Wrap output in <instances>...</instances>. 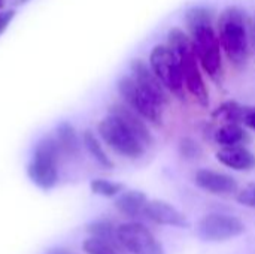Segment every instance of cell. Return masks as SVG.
I'll use <instances>...</instances> for the list:
<instances>
[{
    "mask_svg": "<svg viewBox=\"0 0 255 254\" xmlns=\"http://www.w3.org/2000/svg\"><path fill=\"white\" fill-rule=\"evenodd\" d=\"M148 63L158 79L163 82V85L167 88V91L182 100L185 97L184 76L179 60L170 49V46L167 43L155 45L151 49Z\"/></svg>",
    "mask_w": 255,
    "mask_h": 254,
    "instance_id": "8992f818",
    "label": "cell"
},
{
    "mask_svg": "<svg viewBox=\"0 0 255 254\" xmlns=\"http://www.w3.org/2000/svg\"><path fill=\"white\" fill-rule=\"evenodd\" d=\"M214 139L221 148L233 145H247L250 142L247 130L239 123H224L221 127L215 130Z\"/></svg>",
    "mask_w": 255,
    "mask_h": 254,
    "instance_id": "e0dca14e",
    "label": "cell"
},
{
    "mask_svg": "<svg viewBox=\"0 0 255 254\" xmlns=\"http://www.w3.org/2000/svg\"><path fill=\"white\" fill-rule=\"evenodd\" d=\"M85 231L90 237L97 238V240L112 246L118 252L124 250L121 243H120V238H118V228H115L112 222H109L106 219H99V220L88 223Z\"/></svg>",
    "mask_w": 255,
    "mask_h": 254,
    "instance_id": "ac0fdd59",
    "label": "cell"
},
{
    "mask_svg": "<svg viewBox=\"0 0 255 254\" xmlns=\"http://www.w3.org/2000/svg\"><path fill=\"white\" fill-rule=\"evenodd\" d=\"M90 189L94 195L102 198H117L121 192H124V184L105 180V178H94L90 183Z\"/></svg>",
    "mask_w": 255,
    "mask_h": 254,
    "instance_id": "ffe728a7",
    "label": "cell"
},
{
    "mask_svg": "<svg viewBox=\"0 0 255 254\" xmlns=\"http://www.w3.org/2000/svg\"><path fill=\"white\" fill-rule=\"evenodd\" d=\"M217 33L224 57L235 69L247 66L251 52L250 24L241 6H226L217 21Z\"/></svg>",
    "mask_w": 255,
    "mask_h": 254,
    "instance_id": "7a4b0ae2",
    "label": "cell"
},
{
    "mask_svg": "<svg viewBox=\"0 0 255 254\" xmlns=\"http://www.w3.org/2000/svg\"><path fill=\"white\" fill-rule=\"evenodd\" d=\"M3 7V0H0V9Z\"/></svg>",
    "mask_w": 255,
    "mask_h": 254,
    "instance_id": "83f0119b",
    "label": "cell"
},
{
    "mask_svg": "<svg viewBox=\"0 0 255 254\" xmlns=\"http://www.w3.org/2000/svg\"><path fill=\"white\" fill-rule=\"evenodd\" d=\"M27 0H19V3H25Z\"/></svg>",
    "mask_w": 255,
    "mask_h": 254,
    "instance_id": "f1b7e54d",
    "label": "cell"
},
{
    "mask_svg": "<svg viewBox=\"0 0 255 254\" xmlns=\"http://www.w3.org/2000/svg\"><path fill=\"white\" fill-rule=\"evenodd\" d=\"M55 139L60 145V150L64 156L75 159L81 153V138L75 126L69 121H61L55 126Z\"/></svg>",
    "mask_w": 255,
    "mask_h": 254,
    "instance_id": "2e32d148",
    "label": "cell"
},
{
    "mask_svg": "<svg viewBox=\"0 0 255 254\" xmlns=\"http://www.w3.org/2000/svg\"><path fill=\"white\" fill-rule=\"evenodd\" d=\"M143 217L149 222L160 225V226H170V228H188V219L172 204L160 199L148 201L143 210Z\"/></svg>",
    "mask_w": 255,
    "mask_h": 254,
    "instance_id": "4fadbf2b",
    "label": "cell"
},
{
    "mask_svg": "<svg viewBox=\"0 0 255 254\" xmlns=\"http://www.w3.org/2000/svg\"><path fill=\"white\" fill-rule=\"evenodd\" d=\"M241 111H242V103H238L235 100L224 102L214 111V117L217 120H221L224 123H239L241 120ZM241 124V123H239Z\"/></svg>",
    "mask_w": 255,
    "mask_h": 254,
    "instance_id": "44dd1931",
    "label": "cell"
},
{
    "mask_svg": "<svg viewBox=\"0 0 255 254\" xmlns=\"http://www.w3.org/2000/svg\"><path fill=\"white\" fill-rule=\"evenodd\" d=\"M217 160L239 172H250L255 169V153H253L247 145H233V147H223L215 154Z\"/></svg>",
    "mask_w": 255,
    "mask_h": 254,
    "instance_id": "5bb4252c",
    "label": "cell"
},
{
    "mask_svg": "<svg viewBox=\"0 0 255 254\" xmlns=\"http://www.w3.org/2000/svg\"><path fill=\"white\" fill-rule=\"evenodd\" d=\"M254 42H255V37H254Z\"/></svg>",
    "mask_w": 255,
    "mask_h": 254,
    "instance_id": "f546056e",
    "label": "cell"
},
{
    "mask_svg": "<svg viewBox=\"0 0 255 254\" xmlns=\"http://www.w3.org/2000/svg\"><path fill=\"white\" fill-rule=\"evenodd\" d=\"M148 202V196L140 190H124L121 192L114 205L115 208L128 219L143 217V210Z\"/></svg>",
    "mask_w": 255,
    "mask_h": 254,
    "instance_id": "9a60e30c",
    "label": "cell"
},
{
    "mask_svg": "<svg viewBox=\"0 0 255 254\" xmlns=\"http://www.w3.org/2000/svg\"><path fill=\"white\" fill-rule=\"evenodd\" d=\"M170 49L179 60L185 91L203 108L209 106V90L205 82L203 70L199 63L193 40L187 31L179 27H172L167 33V42Z\"/></svg>",
    "mask_w": 255,
    "mask_h": 254,
    "instance_id": "3957f363",
    "label": "cell"
},
{
    "mask_svg": "<svg viewBox=\"0 0 255 254\" xmlns=\"http://www.w3.org/2000/svg\"><path fill=\"white\" fill-rule=\"evenodd\" d=\"M82 250L85 254H120V252L114 249L112 246L93 237H88L87 240H84Z\"/></svg>",
    "mask_w": 255,
    "mask_h": 254,
    "instance_id": "7402d4cb",
    "label": "cell"
},
{
    "mask_svg": "<svg viewBox=\"0 0 255 254\" xmlns=\"http://www.w3.org/2000/svg\"><path fill=\"white\" fill-rule=\"evenodd\" d=\"M45 254H72V252L64 247H51Z\"/></svg>",
    "mask_w": 255,
    "mask_h": 254,
    "instance_id": "4316f807",
    "label": "cell"
},
{
    "mask_svg": "<svg viewBox=\"0 0 255 254\" xmlns=\"http://www.w3.org/2000/svg\"><path fill=\"white\" fill-rule=\"evenodd\" d=\"M108 114L117 117L145 147H151L154 144V136L146 124V121L124 102H115L108 108Z\"/></svg>",
    "mask_w": 255,
    "mask_h": 254,
    "instance_id": "8fae6325",
    "label": "cell"
},
{
    "mask_svg": "<svg viewBox=\"0 0 255 254\" xmlns=\"http://www.w3.org/2000/svg\"><path fill=\"white\" fill-rule=\"evenodd\" d=\"M97 133L109 148L126 159L137 160L146 151V147L117 117L111 114L99 121Z\"/></svg>",
    "mask_w": 255,
    "mask_h": 254,
    "instance_id": "5b68a950",
    "label": "cell"
},
{
    "mask_svg": "<svg viewBox=\"0 0 255 254\" xmlns=\"http://www.w3.org/2000/svg\"><path fill=\"white\" fill-rule=\"evenodd\" d=\"M194 183L202 190L218 196H227L239 192V183L235 177L214 169H199L194 174Z\"/></svg>",
    "mask_w": 255,
    "mask_h": 254,
    "instance_id": "7c38bea8",
    "label": "cell"
},
{
    "mask_svg": "<svg viewBox=\"0 0 255 254\" xmlns=\"http://www.w3.org/2000/svg\"><path fill=\"white\" fill-rule=\"evenodd\" d=\"M118 238L130 254H166L163 246L142 223L131 222L118 226Z\"/></svg>",
    "mask_w": 255,
    "mask_h": 254,
    "instance_id": "9c48e42d",
    "label": "cell"
},
{
    "mask_svg": "<svg viewBox=\"0 0 255 254\" xmlns=\"http://www.w3.org/2000/svg\"><path fill=\"white\" fill-rule=\"evenodd\" d=\"M81 139H82V145L85 147V150L90 153V156H91L102 168H105V169H114L115 165H114L112 159L108 156V153L105 151V148H103L100 139L96 136V133H94L91 129H85V130L82 132Z\"/></svg>",
    "mask_w": 255,
    "mask_h": 254,
    "instance_id": "d6986e66",
    "label": "cell"
},
{
    "mask_svg": "<svg viewBox=\"0 0 255 254\" xmlns=\"http://www.w3.org/2000/svg\"><path fill=\"white\" fill-rule=\"evenodd\" d=\"M117 91L123 102L136 111L146 123L154 126L163 124V106L157 103L143 88H140L131 75H124L118 79Z\"/></svg>",
    "mask_w": 255,
    "mask_h": 254,
    "instance_id": "52a82bcc",
    "label": "cell"
},
{
    "mask_svg": "<svg viewBox=\"0 0 255 254\" xmlns=\"http://www.w3.org/2000/svg\"><path fill=\"white\" fill-rule=\"evenodd\" d=\"M197 237L208 243H223L241 237L245 232V223L230 214L212 213L203 216L197 223Z\"/></svg>",
    "mask_w": 255,
    "mask_h": 254,
    "instance_id": "ba28073f",
    "label": "cell"
},
{
    "mask_svg": "<svg viewBox=\"0 0 255 254\" xmlns=\"http://www.w3.org/2000/svg\"><path fill=\"white\" fill-rule=\"evenodd\" d=\"M130 72L140 88H143L157 103H160L163 108L169 103L170 93L154 73L149 63L143 61L142 58H133L130 61Z\"/></svg>",
    "mask_w": 255,
    "mask_h": 254,
    "instance_id": "30bf717a",
    "label": "cell"
},
{
    "mask_svg": "<svg viewBox=\"0 0 255 254\" xmlns=\"http://www.w3.org/2000/svg\"><path fill=\"white\" fill-rule=\"evenodd\" d=\"M236 201L248 208H255V184H248L242 190L238 192Z\"/></svg>",
    "mask_w": 255,
    "mask_h": 254,
    "instance_id": "cb8c5ba5",
    "label": "cell"
},
{
    "mask_svg": "<svg viewBox=\"0 0 255 254\" xmlns=\"http://www.w3.org/2000/svg\"><path fill=\"white\" fill-rule=\"evenodd\" d=\"M187 33L190 34L202 70L215 84L224 81L223 49L220 45L214 13L206 6H191L185 12Z\"/></svg>",
    "mask_w": 255,
    "mask_h": 254,
    "instance_id": "6da1fadb",
    "label": "cell"
},
{
    "mask_svg": "<svg viewBox=\"0 0 255 254\" xmlns=\"http://www.w3.org/2000/svg\"><path fill=\"white\" fill-rule=\"evenodd\" d=\"M239 123L255 132V105H242Z\"/></svg>",
    "mask_w": 255,
    "mask_h": 254,
    "instance_id": "d4e9b609",
    "label": "cell"
},
{
    "mask_svg": "<svg viewBox=\"0 0 255 254\" xmlns=\"http://www.w3.org/2000/svg\"><path fill=\"white\" fill-rule=\"evenodd\" d=\"M179 153L185 160H197L202 157L203 150L193 138H182L179 141Z\"/></svg>",
    "mask_w": 255,
    "mask_h": 254,
    "instance_id": "603a6c76",
    "label": "cell"
},
{
    "mask_svg": "<svg viewBox=\"0 0 255 254\" xmlns=\"http://www.w3.org/2000/svg\"><path fill=\"white\" fill-rule=\"evenodd\" d=\"M61 154L55 136H42L33 147L31 159L27 165L28 180L40 190H52L58 183V160Z\"/></svg>",
    "mask_w": 255,
    "mask_h": 254,
    "instance_id": "277c9868",
    "label": "cell"
},
{
    "mask_svg": "<svg viewBox=\"0 0 255 254\" xmlns=\"http://www.w3.org/2000/svg\"><path fill=\"white\" fill-rule=\"evenodd\" d=\"M13 16H15V10L13 9L0 12V34L7 28V25L10 24V21L13 19Z\"/></svg>",
    "mask_w": 255,
    "mask_h": 254,
    "instance_id": "484cf974",
    "label": "cell"
}]
</instances>
